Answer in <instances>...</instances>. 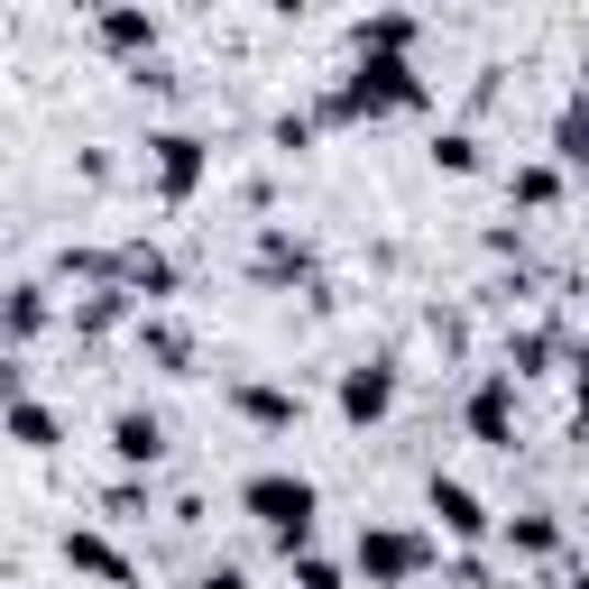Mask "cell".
Here are the masks:
<instances>
[{"label":"cell","instance_id":"6da1fadb","mask_svg":"<svg viewBox=\"0 0 589 589\" xmlns=\"http://www.w3.org/2000/svg\"><path fill=\"white\" fill-rule=\"evenodd\" d=\"M249 506H259L268 525H295V534H304V506H314V498L286 489V479H259V489H249Z\"/></svg>","mask_w":589,"mask_h":589}]
</instances>
